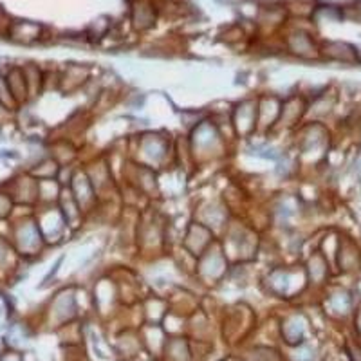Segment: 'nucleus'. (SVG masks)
<instances>
[{
  "label": "nucleus",
  "mask_w": 361,
  "mask_h": 361,
  "mask_svg": "<svg viewBox=\"0 0 361 361\" xmlns=\"http://www.w3.org/2000/svg\"><path fill=\"white\" fill-rule=\"evenodd\" d=\"M11 238L13 244H15V250L24 255V257L37 255L44 246V235H42L37 221H33V219H25L20 224L15 226Z\"/></svg>",
  "instance_id": "nucleus-1"
},
{
  "label": "nucleus",
  "mask_w": 361,
  "mask_h": 361,
  "mask_svg": "<svg viewBox=\"0 0 361 361\" xmlns=\"http://www.w3.org/2000/svg\"><path fill=\"white\" fill-rule=\"evenodd\" d=\"M4 76H6V82H8L9 92H11L15 103H17V105L24 103L29 96V87H27V82H25L24 71H22L20 67H11Z\"/></svg>",
  "instance_id": "nucleus-2"
},
{
  "label": "nucleus",
  "mask_w": 361,
  "mask_h": 361,
  "mask_svg": "<svg viewBox=\"0 0 361 361\" xmlns=\"http://www.w3.org/2000/svg\"><path fill=\"white\" fill-rule=\"evenodd\" d=\"M257 116H259V105L253 102H246L238 105L235 112V125L240 132H251L257 127Z\"/></svg>",
  "instance_id": "nucleus-3"
},
{
  "label": "nucleus",
  "mask_w": 361,
  "mask_h": 361,
  "mask_svg": "<svg viewBox=\"0 0 361 361\" xmlns=\"http://www.w3.org/2000/svg\"><path fill=\"white\" fill-rule=\"evenodd\" d=\"M40 25L33 24V22H15L9 27V37L20 44H31L40 38Z\"/></svg>",
  "instance_id": "nucleus-4"
},
{
  "label": "nucleus",
  "mask_w": 361,
  "mask_h": 361,
  "mask_svg": "<svg viewBox=\"0 0 361 361\" xmlns=\"http://www.w3.org/2000/svg\"><path fill=\"white\" fill-rule=\"evenodd\" d=\"M154 20H156V13H154L152 6L145 0H140L132 9V22H134L135 27L147 29L154 24Z\"/></svg>",
  "instance_id": "nucleus-5"
},
{
  "label": "nucleus",
  "mask_w": 361,
  "mask_h": 361,
  "mask_svg": "<svg viewBox=\"0 0 361 361\" xmlns=\"http://www.w3.org/2000/svg\"><path fill=\"white\" fill-rule=\"evenodd\" d=\"M289 47H291L293 53L296 54H302V56H311V51H312V42L307 35H293L289 38Z\"/></svg>",
  "instance_id": "nucleus-6"
},
{
  "label": "nucleus",
  "mask_w": 361,
  "mask_h": 361,
  "mask_svg": "<svg viewBox=\"0 0 361 361\" xmlns=\"http://www.w3.org/2000/svg\"><path fill=\"white\" fill-rule=\"evenodd\" d=\"M0 103L6 105L9 111H11L13 107H17V103H15V99H13L11 92H9V87H8V82H6L4 74H0Z\"/></svg>",
  "instance_id": "nucleus-7"
},
{
  "label": "nucleus",
  "mask_w": 361,
  "mask_h": 361,
  "mask_svg": "<svg viewBox=\"0 0 361 361\" xmlns=\"http://www.w3.org/2000/svg\"><path fill=\"white\" fill-rule=\"evenodd\" d=\"M13 199L8 192H0V219H6L11 214Z\"/></svg>",
  "instance_id": "nucleus-8"
},
{
  "label": "nucleus",
  "mask_w": 361,
  "mask_h": 361,
  "mask_svg": "<svg viewBox=\"0 0 361 361\" xmlns=\"http://www.w3.org/2000/svg\"><path fill=\"white\" fill-rule=\"evenodd\" d=\"M9 251H11V247H9L8 240L0 237V266H2V264H4L6 260H8Z\"/></svg>",
  "instance_id": "nucleus-9"
},
{
  "label": "nucleus",
  "mask_w": 361,
  "mask_h": 361,
  "mask_svg": "<svg viewBox=\"0 0 361 361\" xmlns=\"http://www.w3.org/2000/svg\"><path fill=\"white\" fill-rule=\"evenodd\" d=\"M2 157H18V154L15 150H0V159Z\"/></svg>",
  "instance_id": "nucleus-10"
}]
</instances>
